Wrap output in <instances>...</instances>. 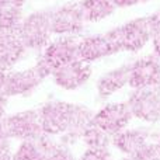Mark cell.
I'll use <instances>...</instances> for the list:
<instances>
[{"mask_svg": "<svg viewBox=\"0 0 160 160\" xmlns=\"http://www.w3.org/2000/svg\"><path fill=\"white\" fill-rule=\"evenodd\" d=\"M133 117L128 107L127 101H114L104 104L100 110L94 111L93 122L98 128H101L108 135L114 136L115 133L131 127Z\"/></svg>", "mask_w": 160, "mask_h": 160, "instance_id": "ba28073f", "label": "cell"}, {"mask_svg": "<svg viewBox=\"0 0 160 160\" xmlns=\"http://www.w3.org/2000/svg\"><path fill=\"white\" fill-rule=\"evenodd\" d=\"M155 145H156V148H158L159 152H160V132L156 135V138H155Z\"/></svg>", "mask_w": 160, "mask_h": 160, "instance_id": "f546056e", "label": "cell"}, {"mask_svg": "<svg viewBox=\"0 0 160 160\" xmlns=\"http://www.w3.org/2000/svg\"><path fill=\"white\" fill-rule=\"evenodd\" d=\"M7 105H8V97L0 91V119H3L7 115Z\"/></svg>", "mask_w": 160, "mask_h": 160, "instance_id": "484cf974", "label": "cell"}, {"mask_svg": "<svg viewBox=\"0 0 160 160\" xmlns=\"http://www.w3.org/2000/svg\"><path fill=\"white\" fill-rule=\"evenodd\" d=\"M121 160H133V159H131V158H122Z\"/></svg>", "mask_w": 160, "mask_h": 160, "instance_id": "4dcf8cb0", "label": "cell"}, {"mask_svg": "<svg viewBox=\"0 0 160 160\" xmlns=\"http://www.w3.org/2000/svg\"><path fill=\"white\" fill-rule=\"evenodd\" d=\"M47 160H78L75 155H73L72 149L68 146H63L58 142L56 146L51 150V153L48 155Z\"/></svg>", "mask_w": 160, "mask_h": 160, "instance_id": "7402d4cb", "label": "cell"}, {"mask_svg": "<svg viewBox=\"0 0 160 160\" xmlns=\"http://www.w3.org/2000/svg\"><path fill=\"white\" fill-rule=\"evenodd\" d=\"M11 142H13V139L8 135L7 128H6V124H4V118H3L0 119V152L11 150Z\"/></svg>", "mask_w": 160, "mask_h": 160, "instance_id": "cb8c5ba5", "label": "cell"}, {"mask_svg": "<svg viewBox=\"0 0 160 160\" xmlns=\"http://www.w3.org/2000/svg\"><path fill=\"white\" fill-rule=\"evenodd\" d=\"M37 110L45 135L53 136L68 148L80 142L83 129L91 124L94 115V111L87 105L58 98L47 100Z\"/></svg>", "mask_w": 160, "mask_h": 160, "instance_id": "6da1fadb", "label": "cell"}, {"mask_svg": "<svg viewBox=\"0 0 160 160\" xmlns=\"http://www.w3.org/2000/svg\"><path fill=\"white\" fill-rule=\"evenodd\" d=\"M105 34L117 53H138L145 47H148V44H150L149 16L132 18L118 27L108 30Z\"/></svg>", "mask_w": 160, "mask_h": 160, "instance_id": "7a4b0ae2", "label": "cell"}, {"mask_svg": "<svg viewBox=\"0 0 160 160\" xmlns=\"http://www.w3.org/2000/svg\"><path fill=\"white\" fill-rule=\"evenodd\" d=\"M159 87H160V84H159Z\"/></svg>", "mask_w": 160, "mask_h": 160, "instance_id": "d6a6232c", "label": "cell"}, {"mask_svg": "<svg viewBox=\"0 0 160 160\" xmlns=\"http://www.w3.org/2000/svg\"><path fill=\"white\" fill-rule=\"evenodd\" d=\"M78 160H114L111 149H86Z\"/></svg>", "mask_w": 160, "mask_h": 160, "instance_id": "44dd1931", "label": "cell"}, {"mask_svg": "<svg viewBox=\"0 0 160 160\" xmlns=\"http://www.w3.org/2000/svg\"><path fill=\"white\" fill-rule=\"evenodd\" d=\"M150 22V44L153 47L152 52L160 59V10L149 16Z\"/></svg>", "mask_w": 160, "mask_h": 160, "instance_id": "ffe728a7", "label": "cell"}, {"mask_svg": "<svg viewBox=\"0 0 160 160\" xmlns=\"http://www.w3.org/2000/svg\"><path fill=\"white\" fill-rule=\"evenodd\" d=\"M0 160H14L13 159V150H8V152H0Z\"/></svg>", "mask_w": 160, "mask_h": 160, "instance_id": "f1b7e54d", "label": "cell"}, {"mask_svg": "<svg viewBox=\"0 0 160 160\" xmlns=\"http://www.w3.org/2000/svg\"><path fill=\"white\" fill-rule=\"evenodd\" d=\"M27 0H0V7L2 6H17V7H24Z\"/></svg>", "mask_w": 160, "mask_h": 160, "instance_id": "4316f807", "label": "cell"}, {"mask_svg": "<svg viewBox=\"0 0 160 160\" xmlns=\"http://www.w3.org/2000/svg\"><path fill=\"white\" fill-rule=\"evenodd\" d=\"M79 6L87 24L102 21L111 17L117 10V6L112 0H80Z\"/></svg>", "mask_w": 160, "mask_h": 160, "instance_id": "e0dca14e", "label": "cell"}, {"mask_svg": "<svg viewBox=\"0 0 160 160\" xmlns=\"http://www.w3.org/2000/svg\"><path fill=\"white\" fill-rule=\"evenodd\" d=\"M79 41L80 37L62 35L52 38L48 45L41 51L39 61L44 62L48 69L52 72L53 69L66 65L79 59Z\"/></svg>", "mask_w": 160, "mask_h": 160, "instance_id": "52a82bcc", "label": "cell"}, {"mask_svg": "<svg viewBox=\"0 0 160 160\" xmlns=\"http://www.w3.org/2000/svg\"><path fill=\"white\" fill-rule=\"evenodd\" d=\"M80 142L86 149H111L112 148V136L94 125L88 124L80 135Z\"/></svg>", "mask_w": 160, "mask_h": 160, "instance_id": "ac0fdd59", "label": "cell"}, {"mask_svg": "<svg viewBox=\"0 0 160 160\" xmlns=\"http://www.w3.org/2000/svg\"><path fill=\"white\" fill-rule=\"evenodd\" d=\"M7 132L13 141H27L44 135L38 110H22L4 117Z\"/></svg>", "mask_w": 160, "mask_h": 160, "instance_id": "9c48e42d", "label": "cell"}, {"mask_svg": "<svg viewBox=\"0 0 160 160\" xmlns=\"http://www.w3.org/2000/svg\"><path fill=\"white\" fill-rule=\"evenodd\" d=\"M129 69L131 62H127L100 75L96 80V91L98 98L107 100L125 87H129Z\"/></svg>", "mask_w": 160, "mask_h": 160, "instance_id": "4fadbf2b", "label": "cell"}, {"mask_svg": "<svg viewBox=\"0 0 160 160\" xmlns=\"http://www.w3.org/2000/svg\"><path fill=\"white\" fill-rule=\"evenodd\" d=\"M133 119L146 125H156L160 122V87L133 88L127 98Z\"/></svg>", "mask_w": 160, "mask_h": 160, "instance_id": "5b68a950", "label": "cell"}, {"mask_svg": "<svg viewBox=\"0 0 160 160\" xmlns=\"http://www.w3.org/2000/svg\"><path fill=\"white\" fill-rule=\"evenodd\" d=\"M8 70L6 69L4 66L0 65V91H2V87H3V83H4V79H6V75H7Z\"/></svg>", "mask_w": 160, "mask_h": 160, "instance_id": "83f0119b", "label": "cell"}, {"mask_svg": "<svg viewBox=\"0 0 160 160\" xmlns=\"http://www.w3.org/2000/svg\"><path fill=\"white\" fill-rule=\"evenodd\" d=\"M117 8H129L133 6H138L142 3V0H112Z\"/></svg>", "mask_w": 160, "mask_h": 160, "instance_id": "d4e9b609", "label": "cell"}, {"mask_svg": "<svg viewBox=\"0 0 160 160\" xmlns=\"http://www.w3.org/2000/svg\"><path fill=\"white\" fill-rule=\"evenodd\" d=\"M131 159L133 160H160V152L156 148L155 141L148 143L145 148H142L136 155H133Z\"/></svg>", "mask_w": 160, "mask_h": 160, "instance_id": "603a6c76", "label": "cell"}, {"mask_svg": "<svg viewBox=\"0 0 160 160\" xmlns=\"http://www.w3.org/2000/svg\"><path fill=\"white\" fill-rule=\"evenodd\" d=\"M160 84V59L155 53H149L131 62L129 87L143 88Z\"/></svg>", "mask_w": 160, "mask_h": 160, "instance_id": "7c38bea8", "label": "cell"}, {"mask_svg": "<svg viewBox=\"0 0 160 160\" xmlns=\"http://www.w3.org/2000/svg\"><path fill=\"white\" fill-rule=\"evenodd\" d=\"M58 139L49 135L21 141L13 152L14 160H47L51 150L56 146Z\"/></svg>", "mask_w": 160, "mask_h": 160, "instance_id": "9a60e30c", "label": "cell"}, {"mask_svg": "<svg viewBox=\"0 0 160 160\" xmlns=\"http://www.w3.org/2000/svg\"><path fill=\"white\" fill-rule=\"evenodd\" d=\"M24 16V7L2 6L0 7V31H17Z\"/></svg>", "mask_w": 160, "mask_h": 160, "instance_id": "d6986e66", "label": "cell"}, {"mask_svg": "<svg viewBox=\"0 0 160 160\" xmlns=\"http://www.w3.org/2000/svg\"><path fill=\"white\" fill-rule=\"evenodd\" d=\"M51 70L48 66L37 59L35 65L27 69L13 70L10 69L6 75L2 93L10 97H27L32 94L41 86L45 79L51 78Z\"/></svg>", "mask_w": 160, "mask_h": 160, "instance_id": "3957f363", "label": "cell"}, {"mask_svg": "<svg viewBox=\"0 0 160 160\" xmlns=\"http://www.w3.org/2000/svg\"><path fill=\"white\" fill-rule=\"evenodd\" d=\"M27 48L17 31H0V65L7 70L13 69L27 53Z\"/></svg>", "mask_w": 160, "mask_h": 160, "instance_id": "2e32d148", "label": "cell"}, {"mask_svg": "<svg viewBox=\"0 0 160 160\" xmlns=\"http://www.w3.org/2000/svg\"><path fill=\"white\" fill-rule=\"evenodd\" d=\"M49 14L51 27H52V32L55 37H79L87 25L79 2H68L53 8H49Z\"/></svg>", "mask_w": 160, "mask_h": 160, "instance_id": "8992f818", "label": "cell"}, {"mask_svg": "<svg viewBox=\"0 0 160 160\" xmlns=\"http://www.w3.org/2000/svg\"><path fill=\"white\" fill-rule=\"evenodd\" d=\"M158 133L148 125L143 127H128L112 136V148L124 155V158H132L148 143L155 141Z\"/></svg>", "mask_w": 160, "mask_h": 160, "instance_id": "8fae6325", "label": "cell"}, {"mask_svg": "<svg viewBox=\"0 0 160 160\" xmlns=\"http://www.w3.org/2000/svg\"><path fill=\"white\" fill-rule=\"evenodd\" d=\"M91 75H93L91 65L83 62L82 59H76V61L53 69L51 73V79L53 84L62 90L76 91L90 80Z\"/></svg>", "mask_w": 160, "mask_h": 160, "instance_id": "30bf717a", "label": "cell"}, {"mask_svg": "<svg viewBox=\"0 0 160 160\" xmlns=\"http://www.w3.org/2000/svg\"><path fill=\"white\" fill-rule=\"evenodd\" d=\"M112 44L110 42L107 34H91V35L80 37L79 41V59L91 65L115 55Z\"/></svg>", "mask_w": 160, "mask_h": 160, "instance_id": "5bb4252c", "label": "cell"}, {"mask_svg": "<svg viewBox=\"0 0 160 160\" xmlns=\"http://www.w3.org/2000/svg\"><path fill=\"white\" fill-rule=\"evenodd\" d=\"M17 34L28 51H42L53 37L49 8L34 10L25 14L17 28Z\"/></svg>", "mask_w": 160, "mask_h": 160, "instance_id": "277c9868", "label": "cell"}, {"mask_svg": "<svg viewBox=\"0 0 160 160\" xmlns=\"http://www.w3.org/2000/svg\"><path fill=\"white\" fill-rule=\"evenodd\" d=\"M148 2H150V0H142V3H148Z\"/></svg>", "mask_w": 160, "mask_h": 160, "instance_id": "1f68e13d", "label": "cell"}]
</instances>
